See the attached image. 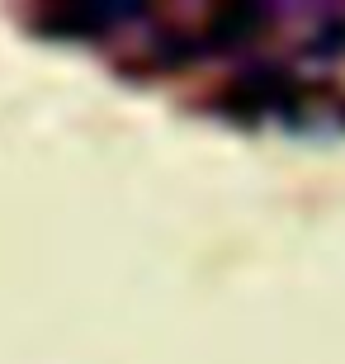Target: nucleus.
I'll list each match as a JSON object with an SVG mask.
<instances>
[{
	"label": "nucleus",
	"mask_w": 345,
	"mask_h": 364,
	"mask_svg": "<svg viewBox=\"0 0 345 364\" xmlns=\"http://www.w3.org/2000/svg\"><path fill=\"white\" fill-rule=\"evenodd\" d=\"M142 19H147V5H137V0H90V5H57L38 28L53 33V38L95 43V38L119 33V28L142 24Z\"/></svg>",
	"instance_id": "obj_1"
},
{
	"label": "nucleus",
	"mask_w": 345,
	"mask_h": 364,
	"mask_svg": "<svg viewBox=\"0 0 345 364\" xmlns=\"http://www.w3.org/2000/svg\"><path fill=\"white\" fill-rule=\"evenodd\" d=\"M307 53L317 57H345V5H322L312 19V38Z\"/></svg>",
	"instance_id": "obj_2"
}]
</instances>
